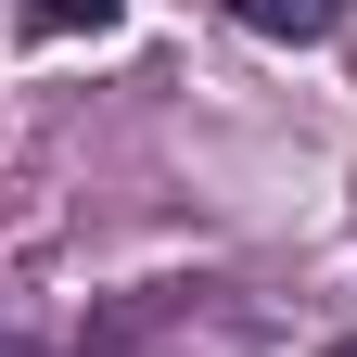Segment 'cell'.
Masks as SVG:
<instances>
[{
	"mask_svg": "<svg viewBox=\"0 0 357 357\" xmlns=\"http://www.w3.org/2000/svg\"><path fill=\"white\" fill-rule=\"evenodd\" d=\"M255 344H268V319L230 281H141L89 319L77 357H255Z\"/></svg>",
	"mask_w": 357,
	"mask_h": 357,
	"instance_id": "obj_1",
	"label": "cell"
},
{
	"mask_svg": "<svg viewBox=\"0 0 357 357\" xmlns=\"http://www.w3.org/2000/svg\"><path fill=\"white\" fill-rule=\"evenodd\" d=\"M230 13H243L255 38H332V26L357 13V0H230Z\"/></svg>",
	"mask_w": 357,
	"mask_h": 357,
	"instance_id": "obj_2",
	"label": "cell"
},
{
	"mask_svg": "<svg viewBox=\"0 0 357 357\" xmlns=\"http://www.w3.org/2000/svg\"><path fill=\"white\" fill-rule=\"evenodd\" d=\"M26 38H115L128 26V0H13Z\"/></svg>",
	"mask_w": 357,
	"mask_h": 357,
	"instance_id": "obj_3",
	"label": "cell"
},
{
	"mask_svg": "<svg viewBox=\"0 0 357 357\" xmlns=\"http://www.w3.org/2000/svg\"><path fill=\"white\" fill-rule=\"evenodd\" d=\"M0 357H38V344H13V332H0Z\"/></svg>",
	"mask_w": 357,
	"mask_h": 357,
	"instance_id": "obj_4",
	"label": "cell"
},
{
	"mask_svg": "<svg viewBox=\"0 0 357 357\" xmlns=\"http://www.w3.org/2000/svg\"><path fill=\"white\" fill-rule=\"evenodd\" d=\"M319 357H357V332H344V344H319Z\"/></svg>",
	"mask_w": 357,
	"mask_h": 357,
	"instance_id": "obj_5",
	"label": "cell"
}]
</instances>
